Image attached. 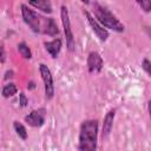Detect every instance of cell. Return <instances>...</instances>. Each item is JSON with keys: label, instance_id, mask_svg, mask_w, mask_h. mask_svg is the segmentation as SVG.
I'll use <instances>...</instances> for the list:
<instances>
[{"label": "cell", "instance_id": "cell-1", "mask_svg": "<svg viewBox=\"0 0 151 151\" xmlns=\"http://www.w3.org/2000/svg\"><path fill=\"white\" fill-rule=\"evenodd\" d=\"M21 15L25 24L35 33L54 37L59 33L58 25L53 18H47L29 9L26 5H21Z\"/></svg>", "mask_w": 151, "mask_h": 151}, {"label": "cell", "instance_id": "cell-2", "mask_svg": "<svg viewBox=\"0 0 151 151\" xmlns=\"http://www.w3.org/2000/svg\"><path fill=\"white\" fill-rule=\"evenodd\" d=\"M98 136V122L88 119L81 123L79 131V145L78 149L83 151H92L97 149Z\"/></svg>", "mask_w": 151, "mask_h": 151}, {"label": "cell", "instance_id": "cell-3", "mask_svg": "<svg viewBox=\"0 0 151 151\" xmlns=\"http://www.w3.org/2000/svg\"><path fill=\"white\" fill-rule=\"evenodd\" d=\"M93 12H94V17L97 18V20L105 28H110V29L116 31V32H123L124 31V28H125L124 25L106 7L101 6L98 2H94L93 4Z\"/></svg>", "mask_w": 151, "mask_h": 151}, {"label": "cell", "instance_id": "cell-4", "mask_svg": "<svg viewBox=\"0 0 151 151\" xmlns=\"http://www.w3.org/2000/svg\"><path fill=\"white\" fill-rule=\"evenodd\" d=\"M60 18H61V24L64 28V34L66 38V47L70 52L74 50V37H73V31L71 27V21H70V15L66 6H61L60 9Z\"/></svg>", "mask_w": 151, "mask_h": 151}, {"label": "cell", "instance_id": "cell-5", "mask_svg": "<svg viewBox=\"0 0 151 151\" xmlns=\"http://www.w3.org/2000/svg\"><path fill=\"white\" fill-rule=\"evenodd\" d=\"M39 71H40V76L44 83V91H45V98L47 100L53 98L54 94V85H53V77L52 73L50 71V68L45 65V64H40L39 65Z\"/></svg>", "mask_w": 151, "mask_h": 151}, {"label": "cell", "instance_id": "cell-6", "mask_svg": "<svg viewBox=\"0 0 151 151\" xmlns=\"http://www.w3.org/2000/svg\"><path fill=\"white\" fill-rule=\"evenodd\" d=\"M84 15H85V18H86L88 25L91 26L92 31H93L94 34L97 35V38H98L100 41H106L107 38H109V32H107V29L104 28V26H103L99 21H97V20L91 15V13H90L88 11H84Z\"/></svg>", "mask_w": 151, "mask_h": 151}, {"label": "cell", "instance_id": "cell-7", "mask_svg": "<svg viewBox=\"0 0 151 151\" xmlns=\"http://www.w3.org/2000/svg\"><path fill=\"white\" fill-rule=\"evenodd\" d=\"M46 118V110L44 107L33 110L25 117V123H27L32 127H40L44 125Z\"/></svg>", "mask_w": 151, "mask_h": 151}, {"label": "cell", "instance_id": "cell-8", "mask_svg": "<svg viewBox=\"0 0 151 151\" xmlns=\"http://www.w3.org/2000/svg\"><path fill=\"white\" fill-rule=\"evenodd\" d=\"M103 58L98 52H91L87 57V68L91 73H98L103 68Z\"/></svg>", "mask_w": 151, "mask_h": 151}, {"label": "cell", "instance_id": "cell-9", "mask_svg": "<svg viewBox=\"0 0 151 151\" xmlns=\"http://www.w3.org/2000/svg\"><path fill=\"white\" fill-rule=\"evenodd\" d=\"M114 116H116V110H110L106 116L104 117V122H103V132H101V137L103 139H106L112 130L113 126V120H114Z\"/></svg>", "mask_w": 151, "mask_h": 151}, {"label": "cell", "instance_id": "cell-10", "mask_svg": "<svg viewBox=\"0 0 151 151\" xmlns=\"http://www.w3.org/2000/svg\"><path fill=\"white\" fill-rule=\"evenodd\" d=\"M45 48L50 53V55L53 59H55L59 55V52L61 50V40L59 38H57V39H53L51 41H46L45 42Z\"/></svg>", "mask_w": 151, "mask_h": 151}, {"label": "cell", "instance_id": "cell-11", "mask_svg": "<svg viewBox=\"0 0 151 151\" xmlns=\"http://www.w3.org/2000/svg\"><path fill=\"white\" fill-rule=\"evenodd\" d=\"M28 4L44 13H52V4L50 0H28Z\"/></svg>", "mask_w": 151, "mask_h": 151}, {"label": "cell", "instance_id": "cell-12", "mask_svg": "<svg viewBox=\"0 0 151 151\" xmlns=\"http://www.w3.org/2000/svg\"><path fill=\"white\" fill-rule=\"evenodd\" d=\"M17 92H18V87H17V86H15V84H13V83H9V84L5 85V86L2 87V91H1V93H2V97H4V98L13 97Z\"/></svg>", "mask_w": 151, "mask_h": 151}, {"label": "cell", "instance_id": "cell-13", "mask_svg": "<svg viewBox=\"0 0 151 151\" xmlns=\"http://www.w3.org/2000/svg\"><path fill=\"white\" fill-rule=\"evenodd\" d=\"M13 127H14V131L17 132V134L19 136V138H21L24 140L27 138V130H26V127L21 123H19V122L15 120L13 123Z\"/></svg>", "mask_w": 151, "mask_h": 151}, {"label": "cell", "instance_id": "cell-14", "mask_svg": "<svg viewBox=\"0 0 151 151\" xmlns=\"http://www.w3.org/2000/svg\"><path fill=\"white\" fill-rule=\"evenodd\" d=\"M18 51L20 53V55L25 59H31L32 58V52L29 50V47L25 44V42H20L18 44Z\"/></svg>", "mask_w": 151, "mask_h": 151}, {"label": "cell", "instance_id": "cell-15", "mask_svg": "<svg viewBox=\"0 0 151 151\" xmlns=\"http://www.w3.org/2000/svg\"><path fill=\"white\" fill-rule=\"evenodd\" d=\"M136 2L139 5V7L145 13H150L151 12V0H136Z\"/></svg>", "mask_w": 151, "mask_h": 151}, {"label": "cell", "instance_id": "cell-16", "mask_svg": "<svg viewBox=\"0 0 151 151\" xmlns=\"http://www.w3.org/2000/svg\"><path fill=\"white\" fill-rule=\"evenodd\" d=\"M142 67H143V70L151 77V61L147 60V59H143V61H142Z\"/></svg>", "mask_w": 151, "mask_h": 151}, {"label": "cell", "instance_id": "cell-17", "mask_svg": "<svg viewBox=\"0 0 151 151\" xmlns=\"http://www.w3.org/2000/svg\"><path fill=\"white\" fill-rule=\"evenodd\" d=\"M27 103H28V99L26 98L25 93L20 92V93H19V104H20V106H21V107H25V106L27 105Z\"/></svg>", "mask_w": 151, "mask_h": 151}, {"label": "cell", "instance_id": "cell-18", "mask_svg": "<svg viewBox=\"0 0 151 151\" xmlns=\"http://www.w3.org/2000/svg\"><path fill=\"white\" fill-rule=\"evenodd\" d=\"M5 59H6V54H5V47H4V45H1V63H2V64L5 63Z\"/></svg>", "mask_w": 151, "mask_h": 151}, {"label": "cell", "instance_id": "cell-19", "mask_svg": "<svg viewBox=\"0 0 151 151\" xmlns=\"http://www.w3.org/2000/svg\"><path fill=\"white\" fill-rule=\"evenodd\" d=\"M12 77H13V72H12V71H7V72H6V76H5V79L12 78Z\"/></svg>", "mask_w": 151, "mask_h": 151}, {"label": "cell", "instance_id": "cell-20", "mask_svg": "<svg viewBox=\"0 0 151 151\" xmlns=\"http://www.w3.org/2000/svg\"><path fill=\"white\" fill-rule=\"evenodd\" d=\"M147 110H149V114L151 118V100H149V103H147Z\"/></svg>", "mask_w": 151, "mask_h": 151}, {"label": "cell", "instance_id": "cell-21", "mask_svg": "<svg viewBox=\"0 0 151 151\" xmlns=\"http://www.w3.org/2000/svg\"><path fill=\"white\" fill-rule=\"evenodd\" d=\"M80 1H81L83 4H85V5H87V4L90 2V0H80Z\"/></svg>", "mask_w": 151, "mask_h": 151}]
</instances>
